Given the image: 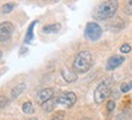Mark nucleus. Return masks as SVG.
I'll list each match as a JSON object with an SVG mask.
<instances>
[{
  "label": "nucleus",
  "instance_id": "nucleus-1",
  "mask_svg": "<svg viewBox=\"0 0 132 120\" xmlns=\"http://www.w3.org/2000/svg\"><path fill=\"white\" fill-rule=\"evenodd\" d=\"M92 64H93V57L89 52L87 50H83V52H80V53L76 54L75 60H73V70L75 72H78V74H85L92 67Z\"/></svg>",
  "mask_w": 132,
  "mask_h": 120
},
{
  "label": "nucleus",
  "instance_id": "nucleus-2",
  "mask_svg": "<svg viewBox=\"0 0 132 120\" xmlns=\"http://www.w3.org/2000/svg\"><path fill=\"white\" fill-rule=\"evenodd\" d=\"M116 11H118V1H111V0L103 1L95 10L94 17L97 20H100V21L108 20L111 19Z\"/></svg>",
  "mask_w": 132,
  "mask_h": 120
},
{
  "label": "nucleus",
  "instance_id": "nucleus-3",
  "mask_svg": "<svg viewBox=\"0 0 132 120\" xmlns=\"http://www.w3.org/2000/svg\"><path fill=\"white\" fill-rule=\"evenodd\" d=\"M111 85H113V80L111 78H105L98 85V87L94 91V102L97 104L103 103L111 92Z\"/></svg>",
  "mask_w": 132,
  "mask_h": 120
},
{
  "label": "nucleus",
  "instance_id": "nucleus-4",
  "mask_svg": "<svg viewBox=\"0 0 132 120\" xmlns=\"http://www.w3.org/2000/svg\"><path fill=\"white\" fill-rule=\"evenodd\" d=\"M85 36L89 41H98L102 37V27L95 22H89L86 26Z\"/></svg>",
  "mask_w": 132,
  "mask_h": 120
},
{
  "label": "nucleus",
  "instance_id": "nucleus-5",
  "mask_svg": "<svg viewBox=\"0 0 132 120\" xmlns=\"http://www.w3.org/2000/svg\"><path fill=\"white\" fill-rule=\"evenodd\" d=\"M76 101H77V97L73 92H66V93H62L61 96H59L56 98V103L57 104H61V106H65L67 108H71L72 106H75Z\"/></svg>",
  "mask_w": 132,
  "mask_h": 120
},
{
  "label": "nucleus",
  "instance_id": "nucleus-6",
  "mask_svg": "<svg viewBox=\"0 0 132 120\" xmlns=\"http://www.w3.org/2000/svg\"><path fill=\"white\" fill-rule=\"evenodd\" d=\"M54 93H55V91L53 88H44V90H42V91H39L37 93L36 101H37L38 104L43 106L44 103H47L48 101L54 98Z\"/></svg>",
  "mask_w": 132,
  "mask_h": 120
},
{
  "label": "nucleus",
  "instance_id": "nucleus-7",
  "mask_svg": "<svg viewBox=\"0 0 132 120\" xmlns=\"http://www.w3.org/2000/svg\"><path fill=\"white\" fill-rule=\"evenodd\" d=\"M14 32V26L11 22H3L0 23V42H5L11 37Z\"/></svg>",
  "mask_w": 132,
  "mask_h": 120
},
{
  "label": "nucleus",
  "instance_id": "nucleus-8",
  "mask_svg": "<svg viewBox=\"0 0 132 120\" xmlns=\"http://www.w3.org/2000/svg\"><path fill=\"white\" fill-rule=\"evenodd\" d=\"M125 61V57H121V55H114L108 60L106 62V69L108 70H115L116 67H119L122 62Z\"/></svg>",
  "mask_w": 132,
  "mask_h": 120
},
{
  "label": "nucleus",
  "instance_id": "nucleus-9",
  "mask_svg": "<svg viewBox=\"0 0 132 120\" xmlns=\"http://www.w3.org/2000/svg\"><path fill=\"white\" fill-rule=\"evenodd\" d=\"M61 74H62V77H64V80H66L67 82H73L77 78L76 76V74L73 71H70V70H61Z\"/></svg>",
  "mask_w": 132,
  "mask_h": 120
},
{
  "label": "nucleus",
  "instance_id": "nucleus-10",
  "mask_svg": "<svg viewBox=\"0 0 132 120\" xmlns=\"http://www.w3.org/2000/svg\"><path fill=\"white\" fill-rule=\"evenodd\" d=\"M60 27H61V26L59 23L48 25V26H45V27L43 28V32H44V33H56V32L60 31Z\"/></svg>",
  "mask_w": 132,
  "mask_h": 120
},
{
  "label": "nucleus",
  "instance_id": "nucleus-11",
  "mask_svg": "<svg viewBox=\"0 0 132 120\" xmlns=\"http://www.w3.org/2000/svg\"><path fill=\"white\" fill-rule=\"evenodd\" d=\"M24 88H26V83H20V85H17V86L11 91V96H12V98H17V97L24 91Z\"/></svg>",
  "mask_w": 132,
  "mask_h": 120
},
{
  "label": "nucleus",
  "instance_id": "nucleus-12",
  "mask_svg": "<svg viewBox=\"0 0 132 120\" xmlns=\"http://www.w3.org/2000/svg\"><path fill=\"white\" fill-rule=\"evenodd\" d=\"M36 25H37V21H33L32 23L29 25L28 29H27V34H26V39H24L26 43H29L33 39V29H34V26H36Z\"/></svg>",
  "mask_w": 132,
  "mask_h": 120
},
{
  "label": "nucleus",
  "instance_id": "nucleus-13",
  "mask_svg": "<svg viewBox=\"0 0 132 120\" xmlns=\"http://www.w3.org/2000/svg\"><path fill=\"white\" fill-rule=\"evenodd\" d=\"M57 103H56V99L55 98H53V99H50V101H48L47 103H44L43 104V109L44 110H47V111H52L54 108H55V106H56Z\"/></svg>",
  "mask_w": 132,
  "mask_h": 120
},
{
  "label": "nucleus",
  "instance_id": "nucleus-14",
  "mask_svg": "<svg viewBox=\"0 0 132 120\" xmlns=\"http://www.w3.org/2000/svg\"><path fill=\"white\" fill-rule=\"evenodd\" d=\"M22 110H23V113H26V114H33V113H34V109H33V106H32L31 102H26V103H23Z\"/></svg>",
  "mask_w": 132,
  "mask_h": 120
},
{
  "label": "nucleus",
  "instance_id": "nucleus-15",
  "mask_svg": "<svg viewBox=\"0 0 132 120\" xmlns=\"http://www.w3.org/2000/svg\"><path fill=\"white\" fill-rule=\"evenodd\" d=\"M14 7H15V4H12V3L5 4L4 6H3V9H1V12H3V14H9V12H11V11L14 10Z\"/></svg>",
  "mask_w": 132,
  "mask_h": 120
},
{
  "label": "nucleus",
  "instance_id": "nucleus-16",
  "mask_svg": "<svg viewBox=\"0 0 132 120\" xmlns=\"http://www.w3.org/2000/svg\"><path fill=\"white\" fill-rule=\"evenodd\" d=\"M120 90H121V92H123V93H126V92H128V91H131V90H132V81L122 83V85L120 86Z\"/></svg>",
  "mask_w": 132,
  "mask_h": 120
},
{
  "label": "nucleus",
  "instance_id": "nucleus-17",
  "mask_svg": "<svg viewBox=\"0 0 132 120\" xmlns=\"http://www.w3.org/2000/svg\"><path fill=\"white\" fill-rule=\"evenodd\" d=\"M120 50H121V53H125V54L130 53V52H131V47H130V44H122Z\"/></svg>",
  "mask_w": 132,
  "mask_h": 120
},
{
  "label": "nucleus",
  "instance_id": "nucleus-18",
  "mask_svg": "<svg viewBox=\"0 0 132 120\" xmlns=\"http://www.w3.org/2000/svg\"><path fill=\"white\" fill-rule=\"evenodd\" d=\"M125 12L128 15L132 14V1H128L127 4H126V6H125Z\"/></svg>",
  "mask_w": 132,
  "mask_h": 120
},
{
  "label": "nucleus",
  "instance_id": "nucleus-19",
  "mask_svg": "<svg viewBox=\"0 0 132 120\" xmlns=\"http://www.w3.org/2000/svg\"><path fill=\"white\" fill-rule=\"evenodd\" d=\"M106 109H108V111H113L114 109H115V102L109 101L108 104H106Z\"/></svg>",
  "mask_w": 132,
  "mask_h": 120
},
{
  "label": "nucleus",
  "instance_id": "nucleus-20",
  "mask_svg": "<svg viewBox=\"0 0 132 120\" xmlns=\"http://www.w3.org/2000/svg\"><path fill=\"white\" fill-rule=\"evenodd\" d=\"M7 98H5L4 96H0V108H4L6 104H7Z\"/></svg>",
  "mask_w": 132,
  "mask_h": 120
},
{
  "label": "nucleus",
  "instance_id": "nucleus-21",
  "mask_svg": "<svg viewBox=\"0 0 132 120\" xmlns=\"http://www.w3.org/2000/svg\"><path fill=\"white\" fill-rule=\"evenodd\" d=\"M52 120H64V116L62 115H55Z\"/></svg>",
  "mask_w": 132,
  "mask_h": 120
},
{
  "label": "nucleus",
  "instance_id": "nucleus-22",
  "mask_svg": "<svg viewBox=\"0 0 132 120\" xmlns=\"http://www.w3.org/2000/svg\"><path fill=\"white\" fill-rule=\"evenodd\" d=\"M80 120H90L89 118H82V119H80Z\"/></svg>",
  "mask_w": 132,
  "mask_h": 120
},
{
  "label": "nucleus",
  "instance_id": "nucleus-23",
  "mask_svg": "<svg viewBox=\"0 0 132 120\" xmlns=\"http://www.w3.org/2000/svg\"><path fill=\"white\" fill-rule=\"evenodd\" d=\"M29 120H38V119H29Z\"/></svg>",
  "mask_w": 132,
  "mask_h": 120
},
{
  "label": "nucleus",
  "instance_id": "nucleus-24",
  "mask_svg": "<svg viewBox=\"0 0 132 120\" xmlns=\"http://www.w3.org/2000/svg\"><path fill=\"white\" fill-rule=\"evenodd\" d=\"M0 57H1V52H0Z\"/></svg>",
  "mask_w": 132,
  "mask_h": 120
}]
</instances>
